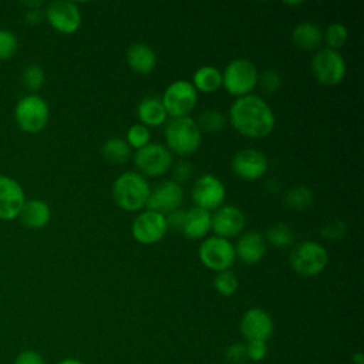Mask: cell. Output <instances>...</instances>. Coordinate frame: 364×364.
Wrapping results in <instances>:
<instances>
[{
  "instance_id": "cell-1",
  "label": "cell",
  "mask_w": 364,
  "mask_h": 364,
  "mask_svg": "<svg viewBox=\"0 0 364 364\" xmlns=\"http://www.w3.org/2000/svg\"><path fill=\"white\" fill-rule=\"evenodd\" d=\"M232 127L249 138L267 136L274 128V114L269 104L259 95L239 97L229 109Z\"/></svg>"
},
{
  "instance_id": "cell-2",
  "label": "cell",
  "mask_w": 364,
  "mask_h": 364,
  "mask_svg": "<svg viewBox=\"0 0 364 364\" xmlns=\"http://www.w3.org/2000/svg\"><path fill=\"white\" fill-rule=\"evenodd\" d=\"M151 188L146 179L134 171L121 173L112 183V199L124 210L135 212L146 205Z\"/></svg>"
},
{
  "instance_id": "cell-3",
  "label": "cell",
  "mask_w": 364,
  "mask_h": 364,
  "mask_svg": "<svg viewBox=\"0 0 364 364\" xmlns=\"http://www.w3.org/2000/svg\"><path fill=\"white\" fill-rule=\"evenodd\" d=\"M166 148L178 155L193 154L202 142V132L191 117L172 118L165 127Z\"/></svg>"
},
{
  "instance_id": "cell-4",
  "label": "cell",
  "mask_w": 364,
  "mask_h": 364,
  "mask_svg": "<svg viewBox=\"0 0 364 364\" xmlns=\"http://www.w3.org/2000/svg\"><path fill=\"white\" fill-rule=\"evenodd\" d=\"M48 104L37 94H27L21 97L14 107V121L24 132L37 134L43 131L48 122Z\"/></svg>"
},
{
  "instance_id": "cell-5",
  "label": "cell",
  "mask_w": 364,
  "mask_h": 364,
  "mask_svg": "<svg viewBox=\"0 0 364 364\" xmlns=\"http://www.w3.org/2000/svg\"><path fill=\"white\" fill-rule=\"evenodd\" d=\"M289 262L297 274L303 277H313L326 269L328 263V253L318 242L304 240L291 250Z\"/></svg>"
},
{
  "instance_id": "cell-6",
  "label": "cell",
  "mask_w": 364,
  "mask_h": 364,
  "mask_svg": "<svg viewBox=\"0 0 364 364\" xmlns=\"http://www.w3.org/2000/svg\"><path fill=\"white\" fill-rule=\"evenodd\" d=\"M257 77L259 73L250 60L236 58L226 65L222 74V85L229 94L239 98L250 94L257 84Z\"/></svg>"
},
{
  "instance_id": "cell-7",
  "label": "cell",
  "mask_w": 364,
  "mask_h": 364,
  "mask_svg": "<svg viewBox=\"0 0 364 364\" xmlns=\"http://www.w3.org/2000/svg\"><path fill=\"white\" fill-rule=\"evenodd\" d=\"M198 100V91L191 81L176 80L171 82L161 98L166 115L172 118L189 117L193 111Z\"/></svg>"
},
{
  "instance_id": "cell-8",
  "label": "cell",
  "mask_w": 364,
  "mask_h": 364,
  "mask_svg": "<svg viewBox=\"0 0 364 364\" xmlns=\"http://www.w3.org/2000/svg\"><path fill=\"white\" fill-rule=\"evenodd\" d=\"M311 73L324 85H336L346 75V61L336 50H318L311 58Z\"/></svg>"
},
{
  "instance_id": "cell-9",
  "label": "cell",
  "mask_w": 364,
  "mask_h": 364,
  "mask_svg": "<svg viewBox=\"0 0 364 364\" xmlns=\"http://www.w3.org/2000/svg\"><path fill=\"white\" fill-rule=\"evenodd\" d=\"M199 259L210 270H229L236 259L235 246L225 237H208L199 246Z\"/></svg>"
},
{
  "instance_id": "cell-10",
  "label": "cell",
  "mask_w": 364,
  "mask_h": 364,
  "mask_svg": "<svg viewBox=\"0 0 364 364\" xmlns=\"http://www.w3.org/2000/svg\"><path fill=\"white\" fill-rule=\"evenodd\" d=\"M135 166L146 176H161L172 165V154L162 144H146L134 155Z\"/></svg>"
},
{
  "instance_id": "cell-11",
  "label": "cell",
  "mask_w": 364,
  "mask_h": 364,
  "mask_svg": "<svg viewBox=\"0 0 364 364\" xmlns=\"http://www.w3.org/2000/svg\"><path fill=\"white\" fill-rule=\"evenodd\" d=\"M44 18L61 34H73L81 26V11L73 1L57 0L46 6Z\"/></svg>"
},
{
  "instance_id": "cell-12",
  "label": "cell",
  "mask_w": 364,
  "mask_h": 364,
  "mask_svg": "<svg viewBox=\"0 0 364 364\" xmlns=\"http://www.w3.org/2000/svg\"><path fill=\"white\" fill-rule=\"evenodd\" d=\"M226 196V188L223 182L215 175L206 173L196 179L192 188V199L195 205L208 212L216 210L222 206Z\"/></svg>"
},
{
  "instance_id": "cell-13",
  "label": "cell",
  "mask_w": 364,
  "mask_h": 364,
  "mask_svg": "<svg viewBox=\"0 0 364 364\" xmlns=\"http://www.w3.org/2000/svg\"><path fill=\"white\" fill-rule=\"evenodd\" d=\"M168 230L165 215L154 212V210H145L139 213L131 226L132 237L142 243V245H154L159 242Z\"/></svg>"
},
{
  "instance_id": "cell-14",
  "label": "cell",
  "mask_w": 364,
  "mask_h": 364,
  "mask_svg": "<svg viewBox=\"0 0 364 364\" xmlns=\"http://www.w3.org/2000/svg\"><path fill=\"white\" fill-rule=\"evenodd\" d=\"M240 333L249 341H266L273 336V320L270 314L260 309L253 307L243 313L240 318Z\"/></svg>"
},
{
  "instance_id": "cell-15",
  "label": "cell",
  "mask_w": 364,
  "mask_h": 364,
  "mask_svg": "<svg viewBox=\"0 0 364 364\" xmlns=\"http://www.w3.org/2000/svg\"><path fill=\"white\" fill-rule=\"evenodd\" d=\"M183 200V189L179 183L175 181H164L159 185L155 186L154 191H151L146 208L148 210H154L162 215H168L182 205Z\"/></svg>"
},
{
  "instance_id": "cell-16",
  "label": "cell",
  "mask_w": 364,
  "mask_h": 364,
  "mask_svg": "<svg viewBox=\"0 0 364 364\" xmlns=\"http://www.w3.org/2000/svg\"><path fill=\"white\" fill-rule=\"evenodd\" d=\"M267 158L257 149H242L232 158V171L243 181H256L267 171Z\"/></svg>"
},
{
  "instance_id": "cell-17",
  "label": "cell",
  "mask_w": 364,
  "mask_h": 364,
  "mask_svg": "<svg viewBox=\"0 0 364 364\" xmlns=\"http://www.w3.org/2000/svg\"><path fill=\"white\" fill-rule=\"evenodd\" d=\"M26 202L21 185L11 176L0 175V220H14Z\"/></svg>"
},
{
  "instance_id": "cell-18",
  "label": "cell",
  "mask_w": 364,
  "mask_h": 364,
  "mask_svg": "<svg viewBox=\"0 0 364 364\" xmlns=\"http://www.w3.org/2000/svg\"><path fill=\"white\" fill-rule=\"evenodd\" d=\"M246 225L245 213L235 205H222L210 218V229L219 237L237 236Z\"/></svg>"
},
{
  "instance_id": "cell-19",
  "label": "cell",
  "mask_w": 364,
  "mask_h": 364,
  "mask_svg": "<svg viewBox=\"0 0 364 364\" xmlns=\"http://www.w3.org/2000/svg\"><path fill=\"white\" fill-rule=\"evenodd\" d=\"M236 256L245 264H256L266 253V240L259 232L245 233L235 246Z\"/></svg>"
},
{
  "instance_id": "cell-20",
  "label": "cell",
  "mask_w": 364,
  "mask_h": 364,
  "mask_svg": "<svg viewBox=\"0 0 364 364\" xmlns=\"http://www.w3.org/2000/svg\"><path fill=\"white\" fill-rule=\"evenodd\" d=\"M18 219L28 229H41L50 222L51 209L43 199H26Z\"/></svg>"
},
{
  "instance_id": "cell-21",
  "label": "cell",
  "mask_w": 364,
  "mask_h": 364,
  "mask_svg": "<svg viewBox=\"0 0 364 364\" xmlns=\"http://www.w3.org/2000/svg\"><path fill=\"white\" fill-rule=\"evenodd\" d=\"M127 63L138 74H149L156 65L155 51L145 43H134L127 50Z\"/></svg>"
},
{
  "instance_id": "cell-22",
  "label": "cell",
  "mask_w": 364,
  "mask_h": 364,
  "mask_svg": "<svg viewBox=\"0 0 364 364\" xmlns=\"http://www.w3.org/2000/svg\"><path fill=\"white\" fill-rule=\"evenodd\" d=\"M210 212L193 206L192 209L185 212L183 226L181 232H183L188 239H200L210 230Z\"/></svg>"
},
{
  "instance_id": "cell-23",
  "label": "cell",
  "mask_w": 364,
  "mask_h": 364,
  "mask_svg": "<svg viewBox=\"0 0 364 364\" xmlns=\"http://www.w3.org/2000/svg\"><path fill=\"white\" fill-rule=\"evenodd\" d=\"M136 115L141 124L145 127H158L164 124L168 117L161 98L155 95H149L141 100L136 107Z\"/></svg>"
},
{
  "instance_id": "cell-24",
  "label": "cell",
  "mask_w": 364,
  "mask_h": 364,
  "mask_svg": "<svg viewBox=\"0 0 364 364\" xmlns=\"http://www.w3.org/2000/svg\"><path fill=\"white\" fill-rule=\"evenodd\" d=\"M291 40L296 47L306 51H311L321 44L323 31L317 24L310 21H303L293 28Z\"/></svg>"
},
{
  "instance_id": "cell-25",
  "label": "cell",
  "mask_w": 364,
  "mask_h": 364,
  "mask_svg": "<svg viewBox=\"0 0 364 364\" xmlns=\"http://www.w3.org/2000/svg\"><path fill=\"white\" fill-rule=\"evenodd\" d=\"M192 85L202 92H215L222 85V73L213 65L199 67L193 73Z\"/></svg>"
},
{
  "instance_id": "cell-26",
  "label": "cell",
  "mask_w": 364,
  "mask_h": 364,
  "mask_svg": "<svg viewBox=\"0 0 364 364\" xmlns=\"http://www.w3.org/2000/svg\"><path fill=\"white\" fill-rule=\"evenodd\" d=\"M101 155L102 158L112 165H121L128 161L131 156V148L125 142V139L112 136L104 142L101 146Z\"/></svg>"
},
{
  "instance_id": "cell-27",
  "label": "cell",
  "mask_w": 364,
  "mask_h": 364,
  "mask_svg": "<svg viewBox=\"0 0 364 364\" xmlns=\"http://www.w3.org/2000/svg\"><path fill=\"white\" fill-rule=\"evenodd\" d=\"M314 193L307 186H294L287 191L284 196V203L287 208L293 210H304L313 205Z\"/></svg>"
},
{
  "instance_id": "cell-28",
  "label": "cell",
  "mask_w": 364,
  "mask_h": 364,
  "mask_svg": "<svg viewBox=\"0 0 364 364\" xmlns=\"http://www.w3.org/2000/svg\"><path fill=\"white\" fill-rule=\"evenodd\" d=\"M266 240L276 247H287L294 242V232L287 223H274L267 229Z\"/></svg>"
},
{
  "instance_id": "cell-29",
  "label": "cell",
  "mask_w": 364,
  "mask_h": 364,
  "mask_svg": "<svg viewBox=\"0 0 364 364\" xmlns=\"http://www.w3.org/2000/svg\"><path fill=\"white\" fill-rule=\"evenodd\" d=\"M44 81L46 74L38 64H30L24 67L21 73V84L27 91H30V94H36V91L44 85Z\"/></svg>"
},
{
  "instance_id": "cell-30",
  "label": "cell",
  "mask_w": 364,
  "mask_h": 364,
  "mask_svg": "<svg viewBox=\"0 0 364 364\" xmlns=\"http://www.w3.org/2000/svg\"><path fill=\"white\" fill-rule=\"evenodd\" d=\"M198 128L206 132H216L220 131L226 124V117L218 109H206L199 114L198 121H195Z\"/></svg>"
},
{
  "instance_id": "cell-31",
  "label": "cell",
  "mask_w": 364,
  "mask_h": 364,
  "mask_svg": "<svg viewBox=\"0 0 364 364\" xmlns=\"http://www.w3.org/2000/svg\"><path fill=\"white\" fill-rule=\"evenodd\" d=\"M348 37V31L346 28V26H343L341 23H331L330 26H327L326 31L323 33V40L327 44V48L330 50H336L338 51V48H341Z\"/></svg>"
},
{
  "instance_id": "cell-32",
  "label": "cell",
  "mask_w": 364,
  "mask_h": 364,
  "mask_svg": "<svg viewBox=\"0 0 364 364\" xmlns=\"http://www.w3.org/2000/svg\"><path fill=\"white\" fill-rule=\"evenodd\" d=\"M213 287L222 296H232L239 287V279L232 270L218 272L213 279Z\"/></svg>"
},
{
  "instance_id": "cell-33",
  "label": "cell",
  "mask_w": 364,
  "mask_h": 364,
  "mask_svg": "<svg viewBox=\"0 0 364 364\" xmlns=\"http://www.w3.org/2000/svg\"><path fill=\"white\" fill-rule=\"evenodd\" d=\"M149 138H151V132L148 129V127L142 125V124H134L128 128L127 131V144L129 145V148H142L146 144H149Z\"/></svg>"
},
{
  "instance_id": "cell-34",
  "label": "cell",
  "mask_w": 364,
  "mask_h": 364,
  "mask_svg": "<svg viewBox=\"0 0 364 364\" xmlns=\"http://www.w3.org/2000/svg\"><path fill=\"white\" fill-rule=\"evenodd\" d=\"M18 48V40L11 30L0 28V61L10 60Z\"/></svg>"
},
{
  "instance_id": "cell-35",
  "label": "cell",
  "mask_w": 364,
  "mask_h": 364,
  "mask_svg": "<svg viewBox=\"0 0 364 364\" xmlns=\"http://www.w3.org/2000/svg\"><path fill=\"white\" fill-rule=\"evenodd\" d=\"M257 82L266 94H274L282 87V77L276 70L267 68L257 77Z\"/></svg>"
},
{
  "instance_id": "cell-36",
  "label": "cell",
  "mask_w": 364,
  "mask_h": 364,
  "mask_svg": "<svg viewBox=\"0 0 364 364\" xmlns=\"http://www.w3.org/2000/svg\"><path fill=\"white\" fill-rule=\"evenodd\" d=\"M267 343L266 341H249L246 344V355L247 360L262 361L267 355Z\"/></svg>"
},
{
  "instance_id": "cell-37",
  "label": "cell",
  "mask_w": 364,
  "mask_h": 364,
  "mask_svg": "<svg viewBox=\"0 0 364 364\" xmlns=\"http://www.w3.org/2000/svg\"><path fill=\"white\" fill-rule=\"evenodd\" d=\"M226 360L232 364H240L247 360L246 355V344L235 343L226 350Z\"/></svg>"
},
{
  "instance_id": "cell-38",
  "label": "cell",
  "mask_w": 364,
  "mask_h": 364,
  "mask_svg": "<svg viewBox=\"0 0 364 364\" xmlns=\"http://www.w3.org/2000/svg\"><path fill=\"white\" fill-rule=\"evenodd\" d=\"M13 364H46V361L38 351L28 348V350L20 351L16 355Z\"/></svg>"
},
{
  "instance_id": "cell-39",
  "label": "cell",
  "mask_w": 364,
  "mask_h": 364,
  "mask_svg": "<svg viewBox=\"0 0 364 364\" xmlns=\"http://www.w3.org/2000/svg\"><path fill=\"white\" fill-rule=\"evenodd\" d=\"M344 232H346V226L341 220H333L328 225L323 226V229H321V235L327 239H331V240L341 239Z\"/></svg>"
},
{
  "instance_id": "cell-40",
  "label": "cell",
  "mask_w": 364,
  "mask_h": 364,
  "mask_svg": "<svg viewBox=\"0 0 364 364\" xmlns=\"http://www.w3.org/2000/svg\"><path fill=\"white\" fill-rule=\"evenodd\" d=\"M192 175V166L189 162L186 161H179L175 166H173V178L176 183H182L186 182Z\"/></svg>"
},
{
  "instance_id": "cell-41",
  "label": "cell",
  "mask_w": 364,
  "mask_h": 364,
  "mask_svg": "<svg viewBox=\"0 0 364 364\" xmlns=\"http://www.w3.org/2000/svg\"><path fill=\"white\" fill-rule=\"evenodd\" d=\"M165 219H166V225H168V229H173V230H182V226H183V219H185V212L183 210H173L168 215H165Z\"/></svg>"
},
{
  "instance_id": "cell-42",
  "label": "cell",
  "mask_w": 364,
  "mask_h": 364,
  "mask_svg": "<svg viewBox=\"0 0 364 364\" xmlns=\"http://www.w3.org/2000/svg\"><path fill=\"white\" fill-rule=\"evenodd\" d=\"M43 17H44V10H40V7L28 9L26 13V20L30 24H38Z\"/></svg>"
},
{
  "instance_id": "cell-43",
  "label": "cell",
  "mask_w": 364,
  "mask_h": 364,
  "mask_svg": "<svg viewBox=\"0 0 364 364\" xmlns=\"http://www.w3.org/2000/svg\"><path fill=\"white\" fill-rule=\"evenodd\" d=\"M55 364H84L82 361H80L78 358H73V357H68V358H63V360H60L58 363H55Z\"/></svg>"
},
{
  "instance_id": "cell-44",
  "label": "cell",
  "mask_w": 364,
  "mask_h": 364,
  "mask_svg": "<svg viewBox=\"0 0 364 364\" xmlns=\"http://www.w3.org/2000/svg\"><path fill=\"white\" fill-rule=\"evenodd\" d=\"M354 364H364V354L363 353H354L351 357Z\"/></svg>"
}]
</instances>
